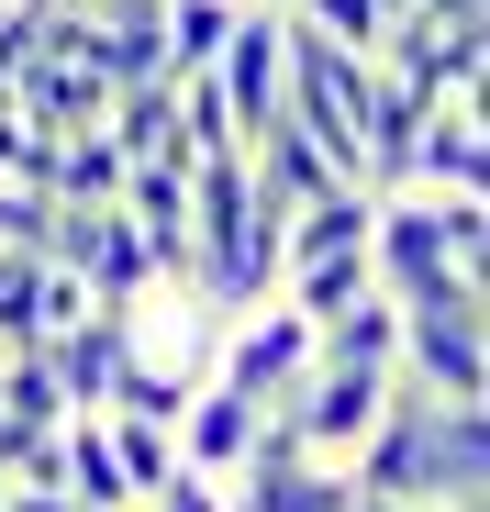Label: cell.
<instances>
[{"instance_id":"1","label":"cell","mask_w":490,"mask_h":512,"mask_svg":"<svg viewBox=\"0 0 490 512\" xmlns=\"http://www.w3.org/2000/svg\"><path fill=\"white\" fill-rule=\"evenodd\" d=\"M346 490L401 501V512H479L490 501V401H424L390 368V401L368 446L346 457Z\"/></svg>"},{"instance_id":"2","label":"cell","mask_w":490,"mask_h":512,"mask_svg":"<svg viewBox=\"0 0 490 512\" xmlns=\"http://www.w3.org/2000/svg\"><path fill=\"white\" fill-rule=\"evenodd\" d=\"M368 290L401 301V312H424V301H490V268H457L446 256V223L424 190H379L368 212Z\"/></svg>"},{"instance_id":"3","label":"cell","mask_w":490,"mask_h":512,"mask_svg":"<svg viewBox=\"0 0 490 512\" xmlns=\"http://www.w3.org/2000/svg\"><path fill=\"white\" fill-rule=\"evenodd\" d=\"M379 401H390V368H335V357H312L279 401H268V423L290 446H312V457H357L368 446V423H379Z\"/></svg>"},{"instance_id":"4","label":"cell","mask_w":490,"mask_h":512,"mask_svg":"<svg viewBox=\"0 0 490 512\" xmlns=\"http://www.w3.org/2000/svg\"><path fill=\"white\" fill-rule=\"evenodd\" d=\"M368 56H379L424 112H435V101H479V78H490V23H424V12H390Z\"/></svg>"},{"instance_id":"5","label":"cell","mask_w":490,"mask_h":512,"mask_svg":"<svg viewBox=\"0 0 490 512\" xmlns=\"http://www.w3.org/2000/svg\"><path fill=\"white\" fill-rule=\"evenodd\" d=\"M401 379H413L424 401H490V301L401 312Z\"/></svg>"},{"instance_id":"6","label":"cell","mask_w":490,"mask_h":512,"mask_svg":"<svg viewBox=\"0 0 490 512\" xmlns=\"http://www.w3.org/2000/svg\"><path fill=\"white\" fill-rule=\"evenodd\" d=\"M212 90H223V112H234L245 145L279 123V90H290V12H279V0H245V12H234V34L212 56Z\"/></svg>"},{"instance_id":"7","label":"cell","mask_w":490,"mask_h":512,"mask_svg":"<svg viewBox=\"0 0 490 512\" xmlns=\"http://www.w3.org/2000/svg\"><path fill=\"white\" fill-rule=\"evenodd\" d=\"M45 256L90 290V301H112V312H134L145 290H156V268H145V245H134V223L112 212V201H90V212H67L56 201V234H45Z\"/></svg>"},{"instance_id":"8","label":"cell","mask_w":490,"mask_h":512,"mask_svg":"<svg viewBox=\"0 0 490 512\" xmlns=\"http://www.w3.org/2000/svg\"><path fill=\"white\" fill-rule=\"evenodd\" d=\"M223 512H346V468L290 446L279 423H257V446H245V468L223 479Z\"/></svg>"},{"instance_id":"9","label":"cell","mask_w":490,"mask_h":512,"mask_svg":"<svg viewBox=\"0 0 490 512\" xmlns=\"http://www.w3.org/2000/svg\"><path fill=\"white\" fill-rule=\"evenodd\" d=\"M301 368H312V323H301L290 301H245V312H223L212 379H234L245 401H279V390H290Z\"/></svg>"},{"instance_id":"10","label":"cell","mask_w":490,"mask_h":512,"mask_svg":"<svg viewBox=\"0 0 490 512\" xmlns=\"http://www.w3.org/2000/svg\"><path fill=\"white\" fill-rule=\"evenodd\" d=\"M257 423H268V401H245L234 379H201V390L179 401V423H168V435H179V468L223 490V479L245 468V446H257Z\"/></svg>"},{"instance_id":"11","label":"cell","mask_w":490,"mask_h":512,"mask_svg":"<svg viewBox=\"0 0 490 512\" xmlns=\"http://www.w3.org/2000/svg\"><path fill=\"white\" fill-rule=\"evenodd\" d=\"M401 190H424V201L490 190V112H479V101H435L424 134H413V179H401Z\"/></svg>"},{"instance_id":"12","label":"cell","mask_w":490,"mask_h":512,"mask_svg":"<svg viewBox=\"0 0 490 512\" xmlns=\"http://www.w3.org/2000/svg\"><path fill=\"white\" fill-rule=\"evenodd\" d=\"M123 357H134V312H112V301H90L78 323L45 334V368H56V401H67V412H101Z\"/></svg>"},{"instance_id":"13","label":"cell","mask_w":490,"mask_h":512,"mask_svg":"<svg viewBox=\"0 0 490 512\" xmlns=\"http://www.w3.org/2000/svg\"><path fill=\"white\" fill-rule=\"evenodd\" d=\"M12 112H23L34 134H90V123L112 112V78H101L90 56H56V45H34V56L12 67Z\"/></svg>"},{"instance_id":"14","label":"cell","mask_w":490,"mask_h":512,"mask_svg":"<svg viewBox=\"0 0 490 512\" xmlns=\"http://www.w3.org/2000/svg\"><path fill=\"white\" fill-rule=\"evenodd\" d=\"M368 67H379V56H368ZM413 134H424V101L379 67V78H368V112H357V179H368V190H401V179H413Z\"/></svg>"},{"instance_id":"15","label":"cell","mask_w":490,"mask_h":512,"mask_svg":"<svg viewBox=\"0 0 490 512\" xmlns=\"http://www.w3.org/2000/svg\"><path fill=\"white\" fill-rule=\"evenodd\" d=\"M368 212H379V190H368V179H335L323 201H301V212L279 223V268H301V256H346V245H368Z\"/></svg>"},{"instance_id":"16","label":"cell","mask_w":490,"mask_h":512,"mask_svg":"<svg viewBox=\"0 0 490 512\" xmlns=\"http://www.w3.org/2000/svg\"><path fill=\"white\" fill-rule=\"evenodd\" d=\"M56 490H67L78 512H134V490H123V468H112V435H101V412H67V423H56Z\"/></svg>"},{"instance_id":"17","label":"cell","mask_w":490,"mask_h":512,"mask_svg":"<svg viewBox=\"0 0 490 512\" xmlns=\"http://www.w3.org/2000/svg\"><path fill=\"white\" fill-rule=\"evenodd\" d=\"M312 357H335V368H401V301L357 290L346 312H323V323H312Z\"/></svg>"},{"instance_id":"18","label":"cell","mask_w":490,"mask_h":512,"mask_svg":"<svg viewBox=\"0 0 490 512\" xmlns=\"http://www.w3.org/2000/svg\"><path fill=\"white\" fill-rule=\"evenodd\" d=\"M101 134H112V156H123V167H145V156L190 167V156H179V101H168V78H145V90H112Z\"/></svg>"},{"instance_id":"19","label":"cell","mask_w":490,"mask_h":512,"mask_svg":"<svg viewBox=\"0 0 490 512\" xmlns=\"http://www.w3.org/2000/svg\"><path fill=\"white\" fill-rule=\"evenodd\" d=\"M101 435H112V468H123L134 512H145V490H168V479H179V435H168L156 412H101Z\"/></svg>"},{"instance_id":"20","label":"cell","mask_w":490,"mask_h":512,"mask_svg":"<svg viewBox=\"0 0 490 512\" xmlns=\"http://www.w3.org/2000/svg\"><path fill=\"white\" fill-rule=\"evenodd\" d=\"M234 12H245V0H156V34H168V78L212 67V56H223V34H234Z\"/></svg>"},{"instance_id":"21","label":"cell","mask_w":490,"mask_h":512,"mask_svg":"<svg viewBox=\"0 0 490 512\" xmlns=\"http://www.w3.org/2000/svg\"><path fill=\"white\" fill-rule=\"evenodd\" d=\"M279 12H301L323 45H357V56H368V45H379V23H390V0H279Z\"/></svg>"},{"instance_id":"22","label":"cell","mask_w":490,"mask_h":512,"mask_svg":"<svg viewBox=\"0 0 490 512\" xmlns=\"http://www.w3.org/2000/svg\"><path fill=\"white\" fill-rule=\"evenodd\" d=\"M45 145H56V134H34L12 101H0V179H12V190H45Z\"/></svg>"},{"instance_id":"23","label":"cell","mask_w":490,"mask_h":512,"mask_svg":"<svg viewBox=\"0 0 490 512\" xmlns=\"http://www.w3.org/2000/svg\"><path fill=\"white\" fill-rule=\"evenodd\" d=\"M145 512H223V490H212V479H190V468H179V479H168V490H145Z\"/></svg>"},{"instance_id":"24","label":"cell","mask_w":490,"mask_h":512,"mask_svg":"<svg viewBox=\"0 0 490 512\" xmlns=\"http://www.w3.org/2000/svg\"><path fill=\"white\" fill-rule=\"evenodd\" d=\"M0 512H78L56 479H12V490H0Z\"/></svg>"},{"instance_id":"25","label":"cell","mask_w":490,"mask_h":512,"mask_svg":"<svg viewBox=\"0 0 490 512\" xmlns=\"http://www.w3.org/2000/svg\"><path fill=\"white\" fill-rule=\"evenodd\" d=\"M390 12H424V23H490V0H390Z\"/></svg>"}]
</instances>
